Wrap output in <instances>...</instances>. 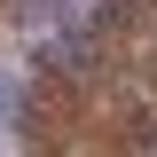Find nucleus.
Wrapping results in <instances>:
<instances>
[{
    "label": "nucleus",
    "instance_id": "f257e3e1",
    "mask_svg": "<svg viewBox=\"0 0 157 157\" xmlns=\"http://www.w3.org/2000/svg\"><path fill=\"white\" fill-rule=\"evenodd\" d=\"M71 8H78V0H24L16 16L32 24V32H47V24H55V16H71Z\"/></svg>",
    "mask_w": 157,
    "mask_h": 157
},
{
    "label": "nucleus",
    "instance_id": "f03ea898",
    "mask_svg": "<svg viewBox=\"0 0 157 157\" xmlns=\"http://www.w3.org/2000/svg\"><path fill=\"white\" fill-rule=\"evenodd\" d=\"M0 126L24 134V86H0Z\"/></svg>",
    "mask_w": 157,
    "mask_h": 157
}]
</instances>
